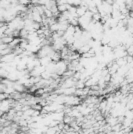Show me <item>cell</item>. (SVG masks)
Wrapping results in <instances>:
<instances>
[{"instance_id":"obj_1","label":"cell","mask_w":133,"mask_h":134,"mask_svg":"<svg viewBox=\"0 0 133 134\" xmlns=\"http://www.w3.org/2000/svg\"><path fill=\"white\" fill-rule=\"evenodd\" d=\"M15 56L16 55L12 52L10 53H8V54H6V55L2 56L1 59H0V61H1V62H3V63H10V62H12V61H13Z\"/></svg>"},{"instance_id":"obj_2","label":"cell","mask_w":133,"mask_h":134,"mask_svg":"<svg viewBox=\"0 0 133 134\" xmlns=\"http://www.w3.org/2000/svg\"><path fill=\"white\" fill-rule=\"evenodd\" d=\"M13 88L16 91L19 92V93H23V92H25L27 88L23 85V84L20 83L18 81H16L14 82V84H13Z\"/></svg>"},{"instance_id":"obj_3","label":"cell","mask_w":133,"mask_h":134,"mask_svg":"<svg viewBox=\"0 0 133 134\" xmlns=\"http://www.w3.org/2000/svg\"><path fill=\"white\" fill-rule=\"evenodd\" d=\"M75 90H76L75 86H72V87H69V88H64V94L66 95V96L73 95V94H74V92H75Z\"/></svg>"},{"instance_id":"obj_4","label":"cell","mask_w":133,"mask_h":134,"mask_svg":"<svg viewBox=\"0 0 133 134\" xmlns=\"http://www.w3.org/2000/svg\"><path fill=\"white\" fill-rule=\"evenodd\" d=\"M90 48H91V47H90L88 44H84L83 45H81V46L78 49V52L80 54H82V53H84L89 52Z\"/></svg>"},{"instance_id":"obj_5","label":"cell","mask_w":133,"mask_h":134,"mask_svg":"<svg viewBox=\"0 0 133 134\" xmlns=\"http://www.w3.org/2000/svg\"><path fill=\"white\" fill-rule=\"evenodd\" d=\"M20 43H21V39H19V38H15V39H13V40L9 44V46L12 49H14L15 47H17V45H19Z\"/></svg>"},{"instance_id":"obj_6","label":"cell","mask_w":133,"mask_h":134,"mask_svg":"<svg viewBox=\"0 0 133 134\" xmlns=\"http://www.w3.org/2000/svg\"><path fill=\"white\" fill-rule=\"evenodd\" d=\"M13 39H14V37L12 35H6L3 38H2V43L9 45L11 42L13 40Z\"/></svg>"},{"instance_id":"obj_7","label":"cell","mask_w":133,"mask_h":134,"mask_svg":"<svg viewBox=\"0 0 133 134\" xmlns=\"http://www.w3.org/2000/svg\"><path fill=\"white\" fill-rule=\"evenodd\" d=\"M65 32L66 34H68V35H73L74 32H75V27L71 25V24H69L67 28H66V30L65 31Z\"/></svg>"},{"instance_id":"obj_8","label":"cell","mask_w":133,"mask_h":134,"mask_svg":"<svg viewBox=\"0 0 133 134\" xmlns=\"http://www.w3.org/2000/svg\"><path fill=\"white\" fill-rule=\"evenodd\" d=\"M59 28H60V24H59V22H56L54 23L53 24L50 25L49 26V30L51 31V32H56L57 31L59 30Z\"/></svg>"},{"instance_id":"obj_9","label":"cell","mask_w":133,"mask_h":134,"mask_svg":"<svg viewBox=\"0 0 133 134\" xmlns=\"http://www.w3.org/2000/svg\"><path fill=\"white\" fill-rule=\"evenodd\" d=\"M41 77L42 78H44V79H49L51 78V72L45 70L44 72H42L41 74Z\"/></svg>"},{"instance_id":"obj_10","label":"cell","mask_w":133,"mask_h":134,"mask_svg":"<svg viewBox=\"0 0 133 134\" xmlns=\"http://www.w3.org/2000/svg\"><path fill=\"white\" fill-rule=\"evenodd\" d=\"M44 15L46 17H53V12L51 11V10L49 9H47V8H45V10H44Z\"/></svg>"},{"instance_id":"obj_11","label":"cell","mask_w":133,"mask_h":134,"mask_svg":"<svg viewBox=\"0 0 133 134\" xmlns=\"http://www.w3.org/2000/svg\"><path fill=\"white\" fill-rule=\"evenodd\" d=\"M16 90L14 89V88L13 87H6L5 89H4V93H6V94H8V95H10V94H12V93H13L14 92H15Z\"/></svg>"},{"instance_id":"obj_12","label":"cell","mask_w":133,"mask_h":134,"mask_svg":"<svg viewBox=\"0 0 133 134\" xmlns=\"http://www.w3.org/2000/svg\"><path fill=\"white\" fill-rule=\"evenodd\" d=\"M85 86V82L81 81V80H78V81H77V82L75 84L76 89H83Z\"/></svg>"},{"instance_id":"obj_13","label":"cell","mask_w":133,"mask_h":134,"mask_svg":"<svg viewBox=\"0 0 133 134\" xmlns=\"http://www.w3.org/2000/svg\"><path fill=\"white\" fill-rule=\"evenodd\" d=\"M101 18H102V17H101L100 13H94V14H93V16H92V19L97 22V21H100Z\"/></svg>"},{"instance_id":"obj_14","label":"cell","mask_w":133,"mask_h":134,"mask_svg":"<svg viewBox=\"0 0 133 134\" xmlns=\"http://www.w3.org/2000/svg\"><path fill=\"white\" fill-rule=\"evenodd\" d=\"M82 57H85V58H92V57H95L96 54H92V53H90L89 52L87 53H84L81 54Z\"/></svg>"},{"instance_id":"obj_15","label":"cell","mask_w":133,"mask_h":134,"mask_svg":"<svg viewBox=\"0 0 133 134\" xmlns=\"http://www.w3.org/2000/svg\"><path fill=\"white\" fill-rule=\"evenodd\" d=\"M35 93H36V94L38 96H42L43 93H45V89H44V88H38V89L35 91Z\"/></svg>"},{"instance_id":"obj_16","label":"cell","mask_w":133,"mask_h":134,"mask_svg":"<svg viewBox=\"0 0 133 134\" xmlns=\"http://www.w3.org/2000/svg\"><path fill=\"white\" fill-rule=\"evenodd\" d=\"M50 2V0H39L38 4L42 6H46Z\"/></svg>"},{"instance_id":"obj_17","label":"cell","mask_w":133,"mask_h":134,"mask_svg":"<svg viewBox=\"0 0 133 134\" xmlns=\"http://www.w3.org/2000/svg\"><path fill=\"white\" fill-rule=\"evenodd\" d=\"M19 3L20 4L27 6V5H28L29 3H31V1L30 0H19Z\"/></svg>"},{"instance_id":"obj_18","label":"cell","mask_w":133,"mask_h":134,"mask_svg":"<svg viewBox=\"0 0 133 134\" xmlns=\"http://www.w3.org/2000/svg\"><path fill=\"white\" fill-rule=\"evenodd\" d=\"M104 79H105V82H111V75L108 73L106 76H104Z\"/></svg>"},{"instance_id":"obj_19","label":"cell","mask_w":133,"mask_h":134,"mask_svg":"<svg viewBox=\"0 0 133 134\" xmlns=\"http://www.w3.org/2000/svg\"><path fill=\"white\" fill-rule=\"evenodd\" d=\"M105 2L107 3V4L109 5H112L113 2H114V1L113 0H105Z\"/></svg>"},{"instance_id":"obj_20","label":"cell","mask_w":133,"mask_h":134,"mask_svg":"<svg viewBox=\"0 0 133 134\" xmlns=\"http://www.w3.org/2000/svg\"><path fill=\"white\" fill-rule=\"evenodd\" d=\"M4 21H5V20H4V17L2 15L0 14V22H4Z\"/></svg>"},{"instance_id":"obj_21","label":"cell","mask_w":133,"mask_h":134,"mask_svg":"<svg viewBox=\"0 0 133 134\" xmlns=\"http://www.w3.org/2000/svg\"><path fill=\"white\" fill-rule=\"evenodd\" d=\"M2 78H1V77H0V82H2Z\"/></svg>"},{"instance_id":"obj_22","label":"cell","mask_w":133,"mask_h":134,"mask_svg":"<svg viewBox=\"0 0 133 134\" xmlns=\"http://www.w3.org/2000/svg\"><path fill=\"white\" fill-rule=\"evenodd\" d=\"M113 1H114V2H116V1H117V0H113Z\"/></svg>"},{"instance_id":"obj_23","label":"cell","mask_w":133,"mask_h":134,"mask_svg":"<svg viewBox=\"0 0 133 134\" xmlns=\"http://www.w3.org/2000/svg\"><path fill=\"white\" fill-rule=\"evenodd\" d=\"M53 1H56V0H53Z\"/></svg>"}]
</instances>
